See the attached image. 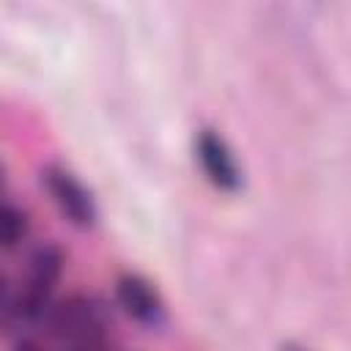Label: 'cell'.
<instances>
[{
	"label": "cell",
	"mask_w": 351,
	"mask_h": 351,
	"mask_svg": "<svg viewBox=\"0 0 351 351\" xmlns=\"http://www.w3.org/2000/svg\"><path fill=\"white\" fill-rule=\"evenodd\" d=\"M49 326L77 348H96L107 329V315L101 304L90 296H69L58 307H49L44 315Z\"/></svg>",
	"instance_id": "1"
},
{
	"label": "cell",
	"mask_w": 351,
	"mask_h": 351,
	"mask_svg": "<svg viewBox=\"0 0 351 351\" xmlns=\"http://www.w3.org/2000/svg\"><path fill=\"white\" fill-rule=\"evenodd\" d=\"M63 271V252L55 244H41L27 263V285L22 291L16 313L25 318H44L49 313V296Z\"/></svg>",
	"instance_id": "2"
},
{
	"label": "cell",
	"mask_w": 351,
	"mask_h": 351,
	"mask_svg": "<svg viewBox=\"0 0 351 351\" xmlns=\"http://www.w3.org/2000/svg\"><path fill=\"white\" fill-rule=\"evenodd\" d=\"M47 192L52 195L55 206L77 225V228H93L96 222V203L90 192L63 167H47L44 170Z\"/></svg>",
	"instance_id": "3"
},
{
	"label": "cell",
	"mask_w": 351,
	"mask_h": 351,
	"mask_svg": "<svg viewBox=\"0 0 351 351\" xmlns=\"http://www.w3.org/2000/svg\"><path fill=\"white\" fill-rule=\"evenodd\" d=\"M195 154H197V162L206 173V178L217 186V189H225V192H236L241 186V170L228 148V143L211 132V129H203L197 137H195Z\"/></svg>",
	"instance_id": "4"
},
{
	"label": "cell",
	"mask_w": 351,
	"mask_h": 351,
	"mask_svg": "<svg viewBox=\"0 0 351 351\" xmlns=\"http://www.w3.org/2000/svg\"><path fill=\"white\" fill-rule=\"evenodd\" d=\"M115 296H118V304L123 307V313L129 318H134L137 324H145V326L162 324L165 304H162L156 288L145 277H140V274H123L115 282Z\"/></svg>",
	"instance_id": "5"
},
{
	"label": "cell",
	"mask_w": 351,
	"mask_h": 351,
	"mask_svg": "<svg viewBox=\"0 0 351 351\" xmlns=\"http://www.w3.org/2000/svg\"><path fill=\"white\" fill-rule=\"evenodd\" d=\"M27 233V217L11 206L0 200V247H14L16 241H22Z\"/></svg>",
	"instance_id": "6"
},
{
	"label": "cell",
	"mask_w": 351,
	"mask_h": 351,
	"mask_svg": "<svg viewBox=\"0 0 351 351\" xmlns=\"http://www.w3.org/2000/svg\"><path fill=\"white\" fill-rule=\"evenodd\" d=\"M5 310V288H3V280H0V313Z\"/></svg>",
	"instance_id": "7"
}]
</instances>
